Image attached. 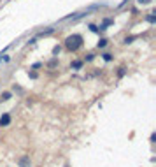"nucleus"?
I'll use <instances>...</instances> for the list:
<instances>
[{"label":"nucleus","instance_id":"obj_1","mask_svg":"<svg viewBox=\"0 0 156 167\" xmlns=\"http://www.w3.org/2000/svg\"><path fill=\"white\" fill-rule=\"evenodd\" d=\"M81 44H82V37H81V35H70V37L65 40V46H67L68 49H72V51H76L77 48H81Z\"/></svg>","mask_w":156,"mask_h":167},{"label":"nucleus","instance_id":"obj_2","mask_svg":"<svg viewBox=\"0 0 156 167\" xmlns=\"http://www.w3.org/2000/svg\"><path fill=\"white\" fill-rule=\"evenodd\" d=\"M9 123H11V116H9V114H2V118H0V127H7Z\"/></svg>","mask_w":156,"mask_h":167},{"label":"nucleus","instance_id":"obj_3","mask_svg":"<svg viewBox=\"0 0 156 167\" xmlns=\"http://www.w3.org/2000/svg\"><path fill=\"white\" fill-rule=\"evenodd\" d=\"M19 165H21V167H30L28 158H25V156H23V158H19Z\"/></svg>","mask_w":156,"mask_h":167},{"label":"nucleus","instance_id":"obj_4","mask_svg":"<svg viewBox=\"0 0 156 167\" xmlns=\"http://www.w3.org/2000/svg\"><path fill=\"white\" fill-rule=\"evenodd\" d=\"M0 99H2V100H9V99H11V91H4Z\"/></svg>","mask_w":156,"mask_h":167},{"label":"nucleus","instance_id":"obj_5","mask_svg":"<svg viewBox=\"0 0 156 167\" xmlns=\"http://www.w3.org/2000/svg\"><path fill=\"white\" fill-rule=\"evenodd\" d=\"M105 46H107V40H105V39H102L100 42H98V48H105Z\"/></svg>","mask_w":156,"mask_h":167},{"label":"nucleus","instance_id":"obj_6","mask_svg":"<svg viewBox=\"0 0 156 167\" xmlns=\"http://www.w3.org/2000/svg\"><path fill=\"white\" fill-rule=\"evenodd\" d=\"M103 60H105V62H111V60H112V55L105 53V55H103Z\"/></svg>","mask_w":156,"mask_h":167},{"label":"nucleus","instance_id":"obj_7","mask_svg":"<svg viewBox=\"0 0 156 167\" xmlns=\"http://www.w3.org/2000/svg\"><path fill=\"white\" fill-rule=\"evenodd\" d=\"M81 67V62H74V69H79Z\"/></svg>","mask_w":156,"mask_h":167},{"label":"nucleus","instance_id":"obj_8","mask_svg":"<svg viewBox=\"0 0 156 167\" xmlns=\"http://www.w3.org/2000/svg\"><path fill=\"white\" fill-rule=\"evenodd\" d=\"M139 2H140V4H142V2H144V4H147V2H149V0H139Z\"/></svg>","mask_w":156,"mask_h":167}]
</instances>
